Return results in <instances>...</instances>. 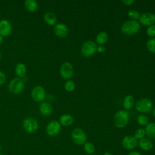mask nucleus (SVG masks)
<instances>
[{
  "instance_id": "obj_1",
  "label": "nucleus",
  "mask_w": 155,
  "mask_h": 155,
  "mask_svg": "<svg viewBox=\"0 0 155 155\" xmlns=\"http://www.w3.org/2000/svg\"><path fill=\"white\" fill-rule=\"evenodd\" d=\"M140 29V24L137 21L130 20L124 22L121 27L122 32L127 35L136 34Z\"/></svg>"
},
{
  "instance_id": "obj_2",
  "label": "nucleus",
  "mask_w": 155,
  "mask_h": 155,
  "mask_svg": "<svg viewBox=\"0 0 155 155\" xmlns=\"http://www.w3.org/2000/svg\"><path fill=\"white\" fill-rule=\"evenodd\" d=\"M129 121V114L125 110L118 111L114 116V123L119 128H124Z\"/></svg>"
},
{
  "instance_id": "obj_3",
  "label": "nucleus",
  "mask_w": 155,
  "mask_h": 155,
  "mask_svg": "<svg viewBox=\"0 0 155 155\" xmlns=\"http://www.w3.org/2000/svg\"><path fill=\"white\" fill-rule=\"evenodd\" d=\"M71 136L74 143L78 145H84L87 142L86 134L81 128H74L72 131Z\"/></svg>"
},
{
  "instance_id": "obj_4",
  "label": "nucleus",
  "mask_w": 155,
  "mask_h": 155,
  "mask_svg": "<svg viewBox=\"0 0 155 155\" xmlns=\"http://www.w3.org/2000/svg\"><path fill=\"white\" fill-rule=\"evenodd\" d=\"M97 51L96 44L91 41H87L83 43L81 47V53L85 57H90Z\"/></svg>"
},
{
  "instance_id": "obj_5",
  "label": "nucleus",
  "mask_w": 155,
  "mask_h": 155,
  "mask_svg": "<svg viewBox=\"0 0 155 155\" xmlns=\"http://www.w3.org/2000/svg\"><path fill=\"white\" fill-rule=\"evenodd\" d=\"M153 108V102L147 98H143L139 100L136 104V110L143 113H149Z\"/></svg>"
},
{
  "instance_id": "obj_6",
  "label": "nucleus",
  "mask_w": 155,
  "mask_h": 155,
  "mask_svg": "<svg viewBox=\"0 0 155 155\" xmlns=\"http://www.w3.org/2000/svg\"><path fill=\"white\" fill-rule=\"evenodd\" d=\"M24 88V84L23 81L18 78L13 79L8 84V88L10 91L13 94L20 93Z\"/></svg>"
},
{
  "instance_id": "obj_7",
  "label": "nucleus",
  "mask_w": 155,
  "mask_h": 155,
  "mask_svg": "<svg viewBox=\"0 0 155 155\" xmlns=\"http://www.w3.org/2000/svg\"><path fill=\"white\" fill-rule=\"evenodd\" d=\"M122 146L127 150H132L136 148L138 145L137 140L133 136L129 135L125 136L122 140Z\"/></svg>"
},
{
  "instance_id": "obj_8",
  "label": "nucleus",
  "mask_w": 155,
  "mask_h": 155,
  "mask_svg": "<svg viewBox=\"0 0 155 155\" xmlns=\"http://www.w3.org/2000/svg\"><path fill=\"white\" fill-rule=\"evenodd\" d=\"M60 74L64 79L71 78L73 74V65L69 62L63 63L60 68Z\"/></svg>"
},
{
  "instance_id": "obj_9",
  "label": "nucleus",
  "mask_w": 155,
  "mask_h": 155,
  "mask_svg": "<svg viewBox=\"0 0 155 155\" xmlns=\"http://www.w3.org/2000/svg\"><path fill=\"white\" fill-rule=\"evenodd\" d=\"M23 128L27 132L32 133L37 130L38 128V124L35 119L28 117L23 122Z\"/></svg>"
},
{
  "instance_id": "obj_10",
  "label": "nucleus",
  "mask_w": 155,
  "mask_h": 155,
  "mask_svg": "<svg viewBox=\"0 0 155 155\" xmlns=\"http://www.w3.org/2000/svg\"><path fill=\"white\" fill-rule=\"evenodd\" d=\"M31 96L35 101L41 102L45 97V90L40 85L36 86L31 91Z\"/></svg>"
},
{
  "instance_id": "obj_11",
  "label": "nucleus",
  "mask_w": 155,
  "mask_h": 155,
  "mask_svg": "<svg viewBox=\"0 0 155 155\" xmlns=\"http://www.w3.org/2000/svg\"><path fill=\"white\" fill-rule=\"evenodd\" d=\"M46 131L49 136H55L61 131V125L58 121L52 120L47 125Z\"/></svg>"
},
{
  "instance_id": "obj_12",
  "label": "nucleus",
  "mask_w": 155,
  "mask_h": 155,
  "mask_svg": "<svg viewBox=\"0 0 155 155\" xmlns=\"http://www.w3.org/2000/svg\"><path fill=\"white\" fill-rule=\"evenodd\" d=\"M140 22L145 26H150L155 23V15L151 13H143L139 18Z\"/></svg>"
},
{
  "instance_id": "obj_13",
  "label": "nucleus",
  "mask_w": 155,
  "mask_h": 155,
  "mask_svg": "<svg viewBox=\"0 0 155 155\" xmlns=\"http://www.w3.org/2000/svg\"><path fill=\"white\" fill-rule=\"evenodd\" d=\"M12 31V25L10 22L6 20L2 19L0 21V35L7 36Z\"/></svg>"
},
{
  "instance_id": "obj_14",
  "label": "nucleus",
  "mask_w": 155,
  "mask_h": 155,
  "mask_svg": "<svg viewBox=\"0 0 155 155\" xmlns=\"http://www.w3.org/2000/svg\"><path fill=\"white\" fill-rule=\"evenodd\" d=\"M54 32L58 36L64 38L68 35V29L64 23H58L54 26Z\"/></svg>"
},
{
  "instance_id": "obj_15",
  "label": "nucleus",
  "mask_w": 155,
  "mask_h": 155,
  "mask_svg": "<svg viewBox=\"0 0 155 155\" xmlns=\"http://www.w3.org/2000/svg\"><path fill=\"white\" fill-rule=\"evenodd\" d=\"M139 147L144 151H149L153 147L152 140L149 138H143L138 142Z\"/></svg>"
},
{
  "instance_id": "obj_16",
  "label": "nucleus",
  "mask_w": 155,
  "mask_h": 155,
  "mask_svg": "<svg viewBox=\"0 0 155 155\" xmlns=\"http://www.w3.org/2000/svg\"><path fill=\"white\" fill-rule=\"evenodd\" d=\"M145 134L150 139H155V123H148L145 129Z\"/></svg>"
},
{
  "instance_id": "obj_17",
  "label": "nucleus",
  "mask_w": 155,
  "mask_h": 155,
  "mask_svg": "<svg viewBox=\"0 0 155 155\" xmlns=\"http://www.w3.org/2000/svg\"><path fill=\"white\" fill-rule=\"evenodd\" d=\"M44 19L45 22L50 25H53L56 24L57 22V17L56 15L52 12H47L45 13Z\"/></svg>"
},
{
  "instance_id": "obj_18",
  "label": "nucleus",
  "mask_w": 155,
  "mask_h": 155,
  "mask_svg": "<svg viewBox=\"0 0 155 155\" xmlns=\"http://www.w3.org/2000/svg\"><path fill=\"white\" fill-rule=\"evenodd\" d=\"M39 111L44 116H49L52 112L51 105L48 102H42L39 107Z\"/></svg>"
},
{
  "instance_id": "obj_19",
  "label": "nucleus",
  "mask_w": 155,
  "mask_h": 155,
  "mask_svg": "<svg viewBox=\"0 0 155 155\" xmlns=\"http://www.w3.org/2000/svg\"><path fill=\"white\" fill-rule=\"evenodd\" d=\"M134 103V97L131 94H128L125 97L123 101V105L125 109L130 110L133 107Z\"/></svg>"
},
{
  "instance_id": "obj_20",
  "label": "nucleus",
  "mask_w": 155,
  "mask_h": 155,
  "mask_svg": "<svg viewBox=\"0 0 155 155\" xmlns=\"http://www.w3.org/2000/svg\"><path fill=\"white\" fill-rule=\"evenodd\" d=\"M59 121H60V123L62 125L68 127V126L71 125L72 123L73 122V118L70 114H63L62 116H61V117L59 119Z\"/></svg>"
},
{
  "instance_id": "obj_21",
  "label": "nucleus",
  "mask_w": 155,
  "mask_h": 155,
  "mask_svg": "<svg viewBox=\"0 0 155 155\" xmlns=\"http://www.w3.org/2000/svg\"><path fill=\"white\" fill-rule=\"evenodd\" d=\"M108 39V35L107 32L105 31H101L98 33L96 36V41L97 44L100 45H102L103 44H105Z\"/></svg>"
},
{
  "instance_id": "obj_22",
  "label": "nucleus",
  "mask_w": 155,
  "mask_h": 155,
  "mask_svg": "<svg viewBox=\"0 0 155 155\" xmlns=\"http://www.w3.org/2000/svg\"><path fill=\"white\" fill-rule=\"evenodd\" d=\"M25 6L30 12H35L38 9V4L35 0H26L25 1Z\"/></svg>"
},
{
  "instance_id": "obj_23",
  "label": "nucleus",
  "mask_w": 155,
  "mask_h": 155,
  "mask_svg": "<svg viewBox=\"0 0 155 155\" xmlns=\"http://www.w3.org/2000/svg\"><path fill=\"white\" fill-rule=\"evenodd\" d=\"M15 72L16 74L19 76H24L26 73V67L25 65L22 63L18 64L15 67Z\"/></svg>"
},
{
  "instance_id": "obj_24",
  "label": "nucleus",
  "mask_w": 155,
  "mask_h": 155,
  "mask_svg": "<svg viewBox=\"0 0 155 155\" xmlns=\"http://www.w3.org/2000/svg\"><path fill=\"white\" fill-rule=\"evenodd\" d=\"M84 151L88 154H93L95 151V147L94 145L89 142H86L84 144Z\"/></svg>"
},
{
  "instance_id": "obj_25",
  "label": "nucleus",
  "mask_w": 155,
  "mask_h": 155,
  "mask_svg": "<svg viewBox=\"0 0 155 155\" xmlns=\"http://www.w3.org/2000/svg\"><path fill=\"white\" fill-rule=\"evenodd\" d=\"M128 16L132 19V20H134L136 21V19H139L140 18V13L136 10H133L131 9L130 11H128Z\"/></svg>"
},
{
  "instance_id": "obj_26",
  "label": "nucleus",
  "mask_w": 155,
  "mask_h": 155,
  "mask_svg": "<svg viewBox=\"0 0 155 155\" xmlns=\"http://www.w3.org/2000/svg\"><path fill=\"white\" fill-rule=\"evenodd\" d=\"M145 135V131L143 128H138L136 130L134 133V137L137 140V139H142L144 138V136Z\"/></svg>"
},
{
  "instance_id": "obj_27",
  "label": "nucleus",
  "mask_w": 155,
  "mask_h": 155,
  "mask_svg": "<svg viewBox=\"0 0 155 155\" xmlns=\"http://www.w3.org/2000/svg\"><path fill=\"white\" fill-rule=\"evenodd\" d=\"M137 122L139 125H142V126H146L148 124V117L143 114L139 115L137 117Z\"/></svg>"
},
{
  "instance_id": "obj_28",
  "label": "nucleus",
  "mask_w": 155,
  "mask_h": 155,
  "mask_svg": "<svg viewBox=\"0 0 155 155\" xmlns=\"http://www.w3.org/2000/svg\"><path fill=\"white\" fill-rule=\"evenodd\" d=\"M147 46L151 52L155 53V38L149 39L147 42Z\"/></svg>"
},
{
  "instance_id": "obj_29",
  "label": "nucleus",
  "mask_w": 155,
  "mask_h": 155,
  "mask_svg": "<svg viewBox=\"0 0 155 155\" xmlns=\"http://www.w3.org/2000/svg\"><path fill=\"white\" fill-rule=\"evenodd\" d=\"M75 83L73 81H68L65 84V88L67 91H73L75 89Z\"/></svg>"
},
{
  "instance_id": "obj_30",
  "label": "nucleus",
  "mask_w": 155,
  "mask_h": 155,
  "mask_svg": "<svg viewBox=\"0 0 155 155\" xmlns=\"http://www.w3.org/2000/svg\"><path fill=\"white\" fill-rule=\"evenodd\" d=\"M147 35L150 37H153L155 36V25H152L148 27L147 30Z\"/></svg>"
},
{
  "instance_id": "obj_31",
  "label": "nucleus",
  "mask_w": 155,
  "mask_h": 155,
  "mask_svg": "<svg viewBox=\"0 0 155 155\" xmlns=\"http://www.w3.org/2000/svg\"><path fill=\"white\" fill-rule=\"evenodd\" d=\"M5 81V76L3 72L0 71V85L4 84Z\"/></svg>"
},
{
  "instance_id": "obj_32",
  "label": "nucleus",
  "mask_w": 155,
  "mask_h": 155,
  "mask_svg": "<svg viewBox=\"0 0 155 155\" xmlns=\"http://www.w3.org/2000/svg\"><path fill=\"white\" fill-rule=\"evenodd\" d=\"M105 48L103 45H99L97 47V51H99V53H103L105 51Z\"/></svg>"
},
{
  "instance_id": "obj_33",
  "label": "nucleus",
  "mask_w": 155,
  "mask_h": 155,
  "mask_svg": "<svg viewBox=\"0 0 155 155\" xmlns=\"http://www.w3.org/2000/svg\"><path fill=\"white\" fill-rule=\"evenodd\" d=\"M134 1L133 0H124L122 1V2L127 5H131Z\"/></svg>"
},
{
  "instance_id": "obj_34",
  "label": "nucleus",
  "mask_w": 155,
  "mask_h": 155,
  "mask_svg": "<svg viewBox=\"0 0 155 155\" xmlns=\"http://www.w3.org/2000/svg\"><path fill=\"white\" fill-rule=\"evenodd\" d=\"M128 155H142V154L139 151H132L130 153H129V154Z\"/></svg>"
},
{
  "instance_id": "obj_35",
  "label": "nucleus",
  "mask_w": 155,
  "mask_h": 155,
  "mask_svg": "<svg viewBox=\"0 0 155 155\" xmlns=\"http://www.w3.org/2000/svg\"><path fill=\"white\" fill-rule=\"evenodd\" d=\"M104 155H112V154L110 152H105Z\"/></svg>"
},
{
  "instance_id": "obj_36",
  "label": "nucleus",
  "mask_w": 155,
  "mask_h": 155,
  "mask_svg": "<svg viewBox=\"0 0 155 155\" xmlns=\"http://www.w3.org/2000/svg\"><path fill=\"white\" fill-rule=\"evenodd\" d=\"M2 41H3L2 37V36H1V35H0V44H2Z\"/></svg>"
},
{
  "instance_id": "obj_37",
  "label": "nucleus",
  "mask_w": 155,
  "mask_h": 155,
  "mask_svg": "<svg viewBox=\"0 0 155 155\" xmlns=\"http://www.w3.org/2000/svg\"><path fill=\"white\" fill-rule=\"evenodd\" d=\"M153 116H154V117H155V108H154V110H153Z\"/></svg>"
},
{
  "instance_id": "obj_38",
  "label": "nucleus",
  "mask_w": 155,
  "mask_h": 155,
  "mask_svg": "<svg viewBox=\"0 0 155 155\" xmlns=\"http://www.w3.org/2000/svg\"><path fill=\"white\" fill-rule=\"evenodd\" d=\"M0 58H1V52H0Z\"/></svg>"
},
{
  "instance_id": "obj_39",
  "label": "nucleus",
  "mask_w": 155,
  "mask_h": 155,
  "mask_svg": "<svg viewBox=\"0 0 155 155\" xmlns=\"http://www.w3.org/2000/svg\"><path fill=\"white\" fill-rule=\"evenodd\" d=\"M0 155H2V154H1V153H0Z\"/></svg>"
}]
</instances>
